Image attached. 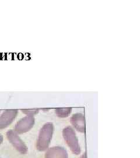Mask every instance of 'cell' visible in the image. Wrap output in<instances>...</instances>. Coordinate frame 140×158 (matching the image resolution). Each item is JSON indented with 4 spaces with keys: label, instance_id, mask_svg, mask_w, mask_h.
<instances>
[{
    "label": "cell",
    "instance_id": "obj_4",
    "mask_svg": "<svg viewBox=\"0 0 140 158\" xmlns=\"http://www.w3.org/2000/svg\"><path fill=\"white\" fill-rule=\"evenodd\" d=\"M34 124V118L33 115H27L17 123L14 131L17 134L25 133L30 130Z\"/></svg>",
    "mask_w": 140,
    "mask_h": 158
},
{
    "label": "cell",
    "instance_id": "obj_1",
    "mask_svg": "<svg viewBox=\"0 0 140 158\" xmlns=\"http://www.w3.org/2000/svg\"><path fill=\"white\" fill-rule=\"evenodd\" d=\"M53 125L47 123L42 128L36 143V148L38 151L43 152L46 151L50 145L53 134Z\"/></svg>",
    "mask_w": 140,
    "mask_h": 158
},
{
    "label": "cell",
    "instance_id": "obj_2",
    "mask_svg": "<svg viewBox=\"0 0 140 158\" xmlns=\"http://www.w3.org/2000/svg\"><path fill=\"white\" fill-rule=\"evenodd\" d=\"M64 140L74 154L79 155L81 153V147L75 132L72 128L67 127L62 132Z\"/></svg>",
    "mask_w": 140,
    "mask_h": 158
},
{
    "label": "cell",
    "instance_id": "obj_3",
    "mask_svg": "<svg viewBox=\"0 0 140 158\" xmlns=\"http://www.w3.org/2000/svg\"><path fill=\"white\" fill-rule=\"evenodd\" d=\"M6 137L8 140L18 152L23 155L28 153V147L15 131L9 130L6 132Z\"/></svg>",
    "mask_w": 140,
    "mask_h": 158
},
{
    "label": "cell",
    "instance_id": "obj_7",
    "mask_svg": "<svg viewBox=\"0 0 140 158\" xmlns=\"http://www.w3.org/2000/svg\"><path fill=\"white\" fill-rule=\"evenodd\" d=\"M71 121L74 127L81 132L85 131V123L84 116L81 114H75L73 115L71 119Z\"/></svg>",
    "mask_w": 140,
    "mask_h": 158
},
{
    "label": "cell",
    "instance_id": "obj_12",
    "mask_svg": "<svg viewBox=\"0 0 140 158\" xmlns=\"http://www.w3.org/2000/svg\"><path fill=\"white\" fill-rule=\"evenodd\" d=\"M0 158H1V157H0Z\"/></svg>",
    "mask_w": 140,
    "mask_h": 158
},
{
    "label": "cell",
    "instance_id": "obj_6",
    "mask_svg": "<svg viewBox=\"0 0 140 158\" xmlns=\"http://www.w3.org/2000/svg\"><path fill=\"white\" fill-rule=\"evenodd\" d=\"M45 158H68L66 150L60 147H52L47 149Z\"/></svg>",
    "mask_w": 140,
    "mask_h": 158
},
{
    "label": "cell",
    "instance_id": "obj_5",
    "mask_svg": "<svg viewBox=\"0 0 140 158\" xmlns=\"http://www.w3.org/2000/svg\"><path fill=\"white\" fill-rule=\"evenodd\" d=\"M17 114V110H8L2 113L0 116V130L4 129L11 124Z\"/></svg>",
    "mask_w": 140,
    "mask_h": 158
},
{
    "label": "cell",
    "instance_id": "obj_8",
    "mask_svg": "<svg viewBox=\"0 0 140 158\" xmlns=\"http://www.w3.org/2000/svg\"><path fill=\"white\" fill-rule=\"evenodd\" d=\"M71 108H57L56 110V114L62 118L67 117L68 115L71 113Z\"/></svg>",
    "mask_w": 140,
    "mask_h": 158
},
{
    "label": "cell",
    "instance_id": "obj_9",
    "mask_svg": "<svg viewBox=\"0 0 140 158\" xmlns=\"http://www.w3.org/2000/svg\"><path fill=\"white\" fill-rule=\"evenodd\" d=\"M23 113L28 114V115H33L38 112V110H22Z\"/></svg>",
    "mask_w": 140,
    "mask_h": 158
},
{
    "label": "cell",
    "instance_id": "obj_10",
    "mask_svg": "<svg viewBox=\"0 0 140 158\" xmlns=\"http://www.w3.org/2000/svg\"><path fill=\"white\" fill-rule=\"evenodd\" d=\"M2 142H3V136L0 134V145L2 143Z\"/></svg>",
    "mask_w": 140,
    "mask_h": 158
},
{
    "label": "cell",
    "instance_id": "obj_11",
    "mask_svg": "<svg viewBox=\"0 0 140 158\" xmlns=\"http://www.w3.org/2000/svg\"><path fill=\"white\" fill-rule=\"evenodd\" d=\"M81 158H86V154L84 153V155H82L81 156Z\"/></svg>",
    "mask_w": 140,
    "mask_h": 158
}]
</instances>
